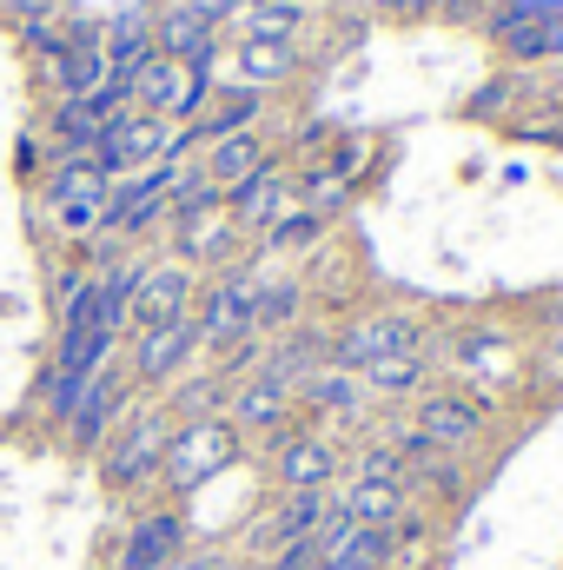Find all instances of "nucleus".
<instances>
[{
  "instance_id": "f257e3e1",
  "label": "nucleus",
  "mask_w": 563,
  "mask_h": 570,
  "mask_svg": "<svg viewBox=\"0 0 563 570\" xmlns=\"http://www.w3.org/2000/svg\"><path fill=\"white\" fill-rule=\"evenodd\" d=\"M239 464V425L233 419H186V425L166 438V458H159V478L172 491H199L206 478L233 471Z\"/></svg>"
},
{
  "instance_id": "f03ea898",
  "label": "nucleus",
  "mask_w": 563,
  "mask_h": 570,
  "mask_svg": "<svg viewBox=\"0 0 563 570\" xmlns=\"http://www.w3.org/2000/svg\"><path fill=\"white\" fill-rule=\"evenodd\" d=\"M47 199H53L60 233H93V226H107V173H100V159H93V153H67L60 173H53V186H47Z\"/></svg>"
},
{
  "instance_id": "7ed1b4c3",
  "label": "nucleus",
  "mask_w": 563,
  "mask_h": 570,
  "mask_svg": "<svg viewBox=\"0 0 563 570\" xmlns=\"http://www.w3.org/2000/svg\"><path fill=\"white\" fill-rule=\"evenodd\" d=\"M491 40L511 60H551L563 47V0H504L491 13Z\"/></svg>"
},
{
  "instance_id": "20e7f679",
  "label": "nucleus",
  "mask_w": 563,
  "mask_h": 570,
  "mask_svg": "<svg viewBox=\"0 0 563 570\" xmlns=\"http://www.w3.org/2000/svg\"><path fill=\"white\" fill-rule=\"evenodd\" d=\"M166 153H172V134H166L159 114H120V120H107V134H100V146H93V159H100L107 179L146 173V166H159Z\"/></svg>"
},
{
  "instance_id": "39448f33",
  "label": "nucleus",
  "mask_w": 563,
  "mask_h": 570,
  "mask_svg": "<svg viewBox=\"0 0 563 570\" xmlns=\"http://www.w3.org/2000/svg\"><path fill=\"white\" fill-rule=\"evenodd\" d=\"M134 100H140V114L186 120V114H199V107H206V67H186V60L152 53V60L140 67V80H134Z\"/></svg>"
},
{
  "instance_id": "423d86ee",
  "label": "nucleus",
  "mask_w": 563,
  "mask_h": 570,
  "mask_svg": "<svg viewBox=\"0 0 563 570\" xmlns=\"http://www.w3.org/2000/svg\"><path fill=\"white\" fill-rule=\"evenodd\" d=\"M159 458H166V412H134L127 425L113 431V444H107V458H100V471H107V484H146V478H159Z\"/></svg>"
},
{
  "instance_id": "0eeeda50",
  "label": "nucleus",
  "mask_w": 563,
  "mask_h": 570,
  "mask_svg": "<svg viewBox=\"0 0 563 570\" xmlns=\"http://www.w3.org/2000/svg\"><path fill=\"white\" fill-rule=\"evenodd\" d=\"M253 298H259V279H246V273H226V279L213 285L206 298H199V338L206 345H239V338H253Z\"/></svg>"
},
{
  "instance_id": "6e6552de",
  "label": "nucleus",
  "mask_w": 563,
  "mask_h": 570,
  "mask_svg": "<svg viewBox=\"0 0 563 570\" xmlns=\"http://www.w3.org/2000/svg\"><path fill=\"white\" fill-rule=\"evenodd\" d=\"M398 352H418V325L398 318V312H385V318H358V325L338 338V365H345V372H365V365L398 358Z\"/></svg>"
},
{
  "instance_id": "1a4fd4ad",
  "label": "nucleus",
  "mask_w": 563,
  "mask_h": 570,
  "mask_svg": "<svg viewBox=\"0 0 563 570\" xmlns=\"http://www.w3.org/2000/svg\"><path fill=\"white\" fill-rule=\"evenodd\" d=\"M199 345V325L192 318H166V325H140V345H134V379L140 385H166L179 365H186V352Z\"/></svg>"
},
{
  "instance_id": "9d476101",
  "label": "nucleus",
  "mask_w": 563,
  "mask_h": 570,
  "mask_svg": "<svg viewBox=\"0 0 563 570\" xmlns=\"http://www.w3.org/2000/svg\"><path fill=\"white\" fill-rule=\"evenodd\" d=\"M273 478H279V491H325V478H338V451L325 438L285 431L273 451Z\"/></svg>"
},
{
  "instance_id": "9b49d317",
  "label": "nucleus",
  "mask_w": 563,
  "mask_h": 570,
  "mask_svg": "<svg viewBox=\"0 0 563 570\" xmlns=\"http://www.w3.org/2000/svg\"><path fill=\"white\" fill-rule=\"evenodd\" d=\"M134 318H140V325L192 318V273H186V266H140V285H134Z\"/></svg>"
},
{
  "instance_id": "f8f14e48",
  "label": "nucleus",
  "mask_w": 563,
  "mask_h": 570,
  "mask_svg": "<svg viewBox=\"0 0 563 570\" xmlns=\"http://www.w3.org/2000/svg\"><path fill=\"white\" fill-rule=\"evenodd\" d=\"M484 431V412L471 399H451V392H431L418 405V438L431 451H464L471 438Z\"/></svg>"
},
{
  "instance_id": "ddd939ff",
  "label": "nucleus",
  "mask_w": 563,
  "mask_h": 570,
  "mask_svg": "<svg viewBox=\"0 0 563 570\" xmlns=\"http://www.w3.org/2000/svg\"><path fill=\"white\" fill-rule=\"evenodd\" d=\"M120 379L113 372H93V385L80 392V405H73V419H67V438H73V451H100V438L113 431L120 419Z\"/></svg>"
},
{
  "instance_id": "4468645a",
  "label": "nucleus",
  "mask_w": 563,
  "mask_h": 570,
  "mask_svg": "<svg viewBox=\"0 0 563 570\" xmlns=\"http://www.w3.org/2000/svg\"><path fill=\"white\" fill-rule=\"evenodd\" d=\"M179 558H186V524L172 511H159V518L134 524V538L120 551V570H172Z\"/></svg>"
},
{
  "instance_id": "2eb2a0df",
  "label": "nucleus",
  "mask_w": 563,
  "mask_h": 570,
  "mask_svg": "<svg viewBox=\"0 0 563 570\" xmlns=\"http://www.w3.org/2000/svg\"><path fill=\"white\" fill-rule=\"evenodd\" d=\"M152 47L166 60H186V67H213V13L206 7H172L152 33Z\"/></svg>"
},
{
  "instance_id": "dca6fc26",
  "label": "nucleus",
  "mask_w": 563,
  "mask_h": 570,
  "mask_svg": "<svg viewBox=\"0 0 563 570\" xmlns=\"http://www.w3.org/2000/svg\"><path fill=\"white\" fill-rule=\"evenodd\" d=\"M285 206H292V179L273 173V166H259L246 186H233V206L226 213H233V226H266L273 233L285 219Z\"/></svg>"
},
{
  "instance_id": "f3484780",
  "label": "nucleus",
  "mask_w": 563,
  "mask_h": 570,
  "mask_svg": "<svg viewBox=\"0 0 563 570\" xmlns=\"http://www.w3.org/2000/svg\"><path fill=\"white\" fill-rule=\"evenodd\" d=\"M318 518H325V491H285L279 504H273V518L259 524V544L279 558V551L305 544V538L318 531Z\"/></svg>"
},
{
  "instance_id": "a211bd4d",
  "label": "nucleus",
  "mask_w": 563,
  "mask_h": 570,
  "mask_svg": "<svg viewBox=\"0 0 563 570\" xmlns=\"http://www.w3.org/2000/svg\"><path fill=\"white\" fill-rule=\"evenodd\" d=\"M233 213H226V199H206V206H192V213H179V259H226L233 253Z\"/></svg>"
},
{
  "instance_id": "6ab92c4d",
  "label": "nucleus",
  "mask_w": 563,
  "mask_h": 570,
  "mask_svg": "<svg viewBox=\"0 0 563 570\" xmlns=\"http://www.w3.org/2000/svg\"><path fill=\"white\" fill-rule=\"evenodd\" d=\"M292 419V385L273 379V372H253L246 385H239V399H233V425L239 431H273Z\"/></svg>"
},
{
  "instance_id": "aec40b11",
  "label": "nucleus",
  "mask_w": 563,
  "mask_h": 570,
  "mask_svg": "<svg viewBox=\"0 0 563 570\" xmlns=\"http://www.w3.org/2000/svg\"><path fill=\"white\" fill-rule=\"evenodd\" d=\"M259 166H266V146H259V134H226V140L206 146V166H199V173H206L219 193H233V186H246Z\"/></svg>"
},
{
  "instance_id": "412c9836",
  "label": "nucleus",
  "mask_w": 563,
  "mask_h": 570,
  "mask_svg": "<svg viewBox=\"0 0 563 570\" xmlns=\"http://www.w3.org/2000/svg\"><path fill=\"white\" fill-rule=\"evenodd\" d=\"M253 120H259V87H233V94H219V100H206V114H199V140H226V134H253Z\"/></svg>"
},
{
  "instance_id": "4be33fe9",
  "label": "nucleus",
  "mask_w": 563,
  "mask_h": 570,
  "mask_svg": "<svg viewBox=\"0 0 563 570\" xmlns=\"http://www.w3.org/2000/svg\"><path fill=\"white\" fill-rule=\"evenodd\" d=\"M345 511L358 524H398L405 518V484H385V478H358L345 491Z\"/></svg>"
},
{
  "instance_id": "5701e85b",
  "label": "nucleus",
  "mask_w": 563,
  "mask_h": 570,
  "mask_svg": "<svg viewBox=\"0 0 563 570\" xmlns=\"http://www.w3.org/2000/svg\"><path fill=\"white\" fill-rule=\"evenodd\" d=\"M53 134L67 153H93L100 134H107V114L93 107V100H60V114H53Z\"/></svg>"
},
{
  "instance_id": "b1692460",
  "label": "nucleus",
  "mask_w": 563,
  "mask_h": 570,
  "mask_svg": "<svg viewBox=\"0 0 563 570\" xmlns=\"http://www.w3.org/2000/svg\"><path fill=\"white\" fill-rule=\"evenodd\" d=\"M358 379H365V392H378V399H405V392H418V385H424V358H418V352H398V358L365 365Z\"/></svg>"
},
{
  "instance_id": "393cba45",
  "label": "nucleus",
  "mask_w": 563,
  "mask_h": 570,
  "mask_svg": "<svg viewBox=\"0 0 563 570\" xmlns=\"http://www.w3.org/2000/svg\"><path fill=\"white\" fill-rule=\"evenodd\" d=\"M298 67V53L285 47V40H246L239 47V73L253 80V87H266V80H285Z\"/></svg>"
},
{
  "instance_id": "a878e982",
  "label": "nucleus",
  "mask_w": 563,
  "mask_h": 570,
  "mask_svg": "<svg viewBox=\"0 0 563 570\" xmlns=\"http://www.w3.org/2000/svg\"><path fill=\"white\" fill-rule=\"evenodd\" d=\"M292 312H298V285H292V279L259 285V298H253V338H259V332H279V325H292Z\"/></svg>"
},
{
  "instance_id": "bb28decb",
  "label": "nucleus",
  "mask_w": 563,
  "mask_h": 570,
  "mask_svg": "<svg viewBox=\"0 0 563 570\" xmlns=\"http://www.w3.org/2000/svg\"><path fill=\"white\" fill-rule=\"evenodd\" d=\"M298 27V0H253L246 7V33L253 40H285Z\"/></svg>"
},
{
  "instance_id": "cd10ccee",
  "label": "nucleus",
  "mask_w": 563,
  "mask_h": 570,
  "mask_svg": "<svg viewBox=\"0 0 563 570\" xmlns=\"http://www.w3.org/2000/svg\"><path fill=\"white\" fill-rule=\"evenodd\" d=\"M318 226H325L318 213H285L279 226H273V246H312V239H318Z\"/></svg>"
},
{
  "instance_id": "c85d7f7f",
  "label": "nucleus",
  "mask_w": 563,
  "mask_h": 570,
  "mask_svg": "<svg viewBox=\"0 0 563 570\" xmlns=\"http://www.w3.org/2000/svg\"><path fill=\"white\" fill-rule=\"evenodd\" d=\"M325 564V558H318V544H312V538H305V544H292V551H279V558H273V570H318Z\"/></svg>"
},
{
  "instance_id": "c756f323",
  "label": "nucleus",
  "mask_w": 563,
  "mask_h": 570,
  "mask_svg": "<svg viewBox=\"0 0 563 570\" xmlns=\"http://www.w3.org/2000/svg\"><path fill=\"white\" fill-rule=\"evenodd\" d=\"M431 7H451V0H385V13H398V20H418Z\"/></svg>"
},
{
  "instance_id": "7c9ffc66",
  "label": "nucleus",
  "mask_w": 563,
  "mask_h": 570,
  "mask_svg": "<svg viewBox=\"0 0 563 570\" xmlns=\"http://www.w3.org/2000/svg\"><path fill=\"white\" fill-rule=\"evenodd\" d=\"M172 570H226V564H219L213 551H199V558H179V564H172Z\"/></svg>"
},
{
  "instance_id": "2f4dec72",
  "label": "nucleus",
  "mask_w": 563,
  "mask_h": 570,
  "mask_svg": "<svg viewBox=\"0 0 563 570\" xmlns=\"http://www.w3.org/2000/svg\"><path fill=\"white\" fill-rule=\"evenodd\" d=\"M318 570H338V564H318Z\"/></svg>"
},
{
  "instance_id": "473e14b6",
  "label": "nucleus",
  "mask_w": 563,
  "mask_h": 570,
  "mask_svg": "<svg viewBox=\"0 0 563 570\" xmlns=\"http://www.w3.org/2000/svg\"><path fill=\"white\" fill-rule=\"evenodd\" d=\"M398 570H418V564H398Z\"/></svg>"
}]
</instances>
